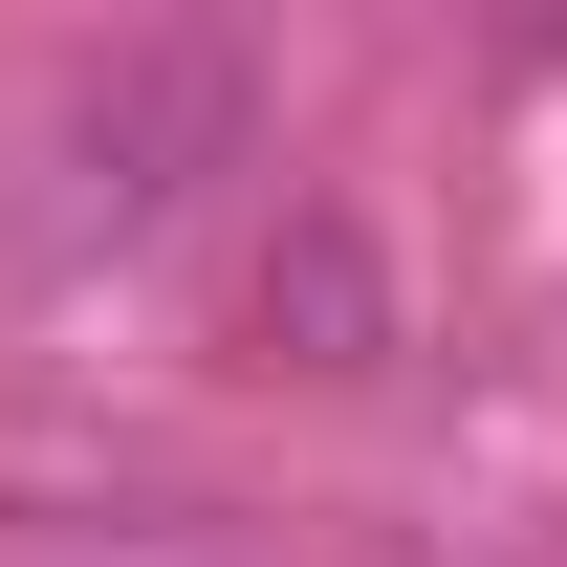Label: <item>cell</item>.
I'll return each instance as SVG.
<instances>
[{
	"mask_svg": "<svg viewBox=\"0 0 567 567\" xmlns=\"http://www.w3.org/2000/svg\"><path fill=\"white\" fill-rule=\"evenodd\" d=\"M240 371H306V393H371L393 371V262H371L350 197H284L262 262H240Z\"/></svg>",
	"mask_w": 567,
	"mask_h": 567,
	"instance_id": "cell-2",
	"label": "cell"
},
{
	"mask_svg": "<svg viewBox=\"0 0 567 567\" xmlns=\"http://www.w3.org/2000/svg\"><path fill=\"white\" fill-rule=\"evenodd\" d=\"M110 567H262V546H110Z\"/></svg>",
	"mask_w": 567,
	"mask_h": 567,
	"instance_id": "cell-3",
	"label": "cell"
},
{
	"mask_svg": "<svg viewBox=\"0 0 567 567\" xmlns=\"http://www.w3.org/2000/svg\"><path fill=\"white\" fill-rule=\"evenodd\" d=\"M218 175H262V44L218 22H132L44 87L22 132V262L44 284H110V262H175L218 218Z\"/></svg>",
	"mask_w": 567,
	"mask_h": 567,
	"instance_id": "cell-1",
	"label": "cell"
}]
</instances>
